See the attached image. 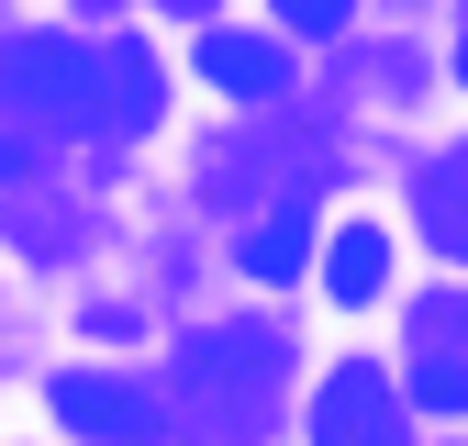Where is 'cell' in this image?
Here are the masks:
<instances>
[{
    "mask_svg": "<svg viewBox=\"0 0 468 446\" xmlns=\"http://www.w3.org/2000/svg\"><path fill=\"white\" fill-rule=\"evenodd\" d=\"M201 79L234 90V101H268V90L290 79V56H279L268 34H201Z\"/></svg>",
    "mask_w": 468,
    "mask_h": 446,
    "instance_id": "cell-5",
    "label": "cell"
},
{
    "mask_svg": "<svg viewBox=\"0 0 468 446\" xmlns=\"http://www.w3.org/2000/svg\"><path fill=\"white\" fill-rule=\"evenodd\" d=\"M324 291H335V302H379V291H390V235H379V223H346V235H335Z\"/></svg>",
    "mask_w": 468,
    "mask_h": 446,
    "instance_id": "cell-7",
    "label": "cell"
},
{
    "mask_svg": "<svg viewBox=\"0 0 468 446\" xmlns=\"http://www.w3.org/2000/svg\"><path fill=\"white\" fill-rule=\"evenodd\" d=\"M156 56L145 45H79V134H101V145H123V134H145L156 123Z\"/></svg>",
    "mask_w": 468,
    "mask_h": 446,
    "instance_id": "cell-2",
    "label": "cell"
},
{
    "mask_svg": "<svg viewBox=\"0 0 468 446\" xmlns=\"http://www.w3.org/2000/svg\"><path fill=\"white\" fill-rule=\"evenodd\" d=\"M446 68H457V79H468V34H457V56H446Z\"/></svg>",
    "mask_w": 468,
    "mask_h": 446,
    "instance_id": "cell-10",
    "label": "cell"
},
{
    "mask_svg": "<svg viewBox=\"0 0 468 446\" xmlns=\"http://www.w3.org/2000/svg\"><path fill=\"white\" fill-rule=\"evenodd\" d=\"M413 201H424V223H435V246H446V257H468V145L424 167V179H413Z\"/></svg>",
    "mask_w": 468,
    "mask_h": 446,
    "instance_id": "cell-8",
    "label": "cell"
},
{
    "mask_svg": "<svg viewBox=\"0 0 468 446\" xmlns=\"http://www.w3.org/2000/svg\"><path fill=\"white\" fill-rule=\"evenodd\" d=\"M346 12H357V0H279L290 34H346Z\"/></svg>",
    "mask_w": 468,
    "mask_h": 446,
    "instance_id": "cell-9",
    "label": "cell"
},
{
    "mask_svg": "<svg viewBox=\"0 0 468 446\" xmlns=\"http://www.w3.org/2000/svg\"><path fill=\"white\" fill-rule=\"evenodd\" d=\"M56 402V424H68L79 446H145V435H167V413H156V390H134V379H112V368H68L45 390Z\"/></svg>",
    "mask_w": 468,
    "mask_h": 446,
    "instance_id": "cell-3",
    "label": "cell"
},
{
    "mask_svg": "<svg viewBox=\"0 0 468 446\" xmlns=\"http://www.w3.org/2000/svg\"><path fill=\"white\" fill-rule=\"evenodd\" d=\"M179 379L234 413V435H257V413L279 402V379H290V334L279 324H201L179 346Z\"/></svg>",
    "mask_w": 468,
    "mask_h": 446,
    "instance_id": "cell-1",
    "label": "cell"
},
{
    "mask_svg": "<svg viewBox=\"0 0 468 446\" xmlns=\"http://www.w3.org/2000/svg\"><path fill=\"white\" fill-rule=\"evenodd\" d=\"M302 257H313V223L290 212V201H279V212H257V223H246V246H234V268L268 279V291H290V279H302Z\"/></svg>",
    "mask_w": 468,
    "mask_h": 446,
    "instance_id": "cell-6",
    "label": "cell"
},
{
    "mask_svg": "<svg viewBox=\"0 0 468 446\" xmlns=\"http://www.w3.org/2000/svg\"><path fill=\"white\" fill-rule=\"evenodd\" d=\"M313 446H413V402L379 368H335L313 402Z\"/></svg>",
    "mask_w": 468,
    "mask_h": 446,
    "instance_id": "cell-4",
    "label": "cell"
},
{
    "mask_svg": "<svg viewBox=\"0 0 468 446\" xmlns=\"http://www.w3.org/2000/svg\"><path fill=\"white\" fill-rule=\"evenodd\" d=\"M167 12H201V0H167Z\"/></svg>",
    "mask_w": 468,
    "mask_h": 446,
    "instance_id": "cell-11",
    "label": "cell"
}]
</instances>
